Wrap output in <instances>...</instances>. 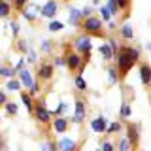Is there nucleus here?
I'll return each mask as SVG.
<instances>
[{
    "instance_id": "33",
    "label": "nucleus",
    "mask_w": 151,
    "mask_h": 151,
    "mask_svg": "<svg viewBox=\"0 0 151 151\" xmlns=\"http://www.w3.org/2000/svg\"><path fill=\"white\" fill-rule=\"evenodd\" d=\"M100 15H102L104 21H110V19H111V12L108 9V6H102L100 8Z\"/></svg>"
},
{
    "instance_id": "34",
    "label": "nucleus",
    "mask_w": 151,
    "mask_h": 151,
    "mask_svg": "<svg viewBox=\"0 0 151 151\" xmlns=\"http://www.w3.org/2000/svg\"><path fill=\"white\" fill-rule=\"evenodd\" d=\"M100 151H115V147H113V144H111V142H106V140H104V144H102Z\"/></svg>"
},
{
    "instance_id": "4",
    "label": "nucleus",
    "mask_w": 151,
    "mask_h": 151,
    "mask_svg": "<svg viewBox=\"0 0 151 151\" xmlns=\"http://www.w3.org/2000/svg\"><path fill=\"white\" fill-rule=\"evenodd\" d=\"M72 49L76 51V53H79V55L83 57L85 63H89V59H91V51H93V47H91V38L85 36V34L79 36V38H76Z\"/></svg>"
},
{
    "instance_id": "15",
    "label": "nucleus",
    "mask_w": 151,
    "mask_h": 151,
    "mask_svg": "<svg viewBox=\"0 0 151 151\" xmlns=\"http://www.w3.org/2000/svg\"><path fill=\"white\" fill-rule=\"evenodd\" d=\"M51 123H53L55 132H59V134H63V132L68 130V121H66L64 117H57V119H53Z\"/></svg>"
},
{
    "instance_id": "16",
    "label": "nucleus",
    "mask_w": 151,
    "mask_h": 151,
    "mask_svg": "<svg viewBox=\"0 0 151 151\" xmlns=\"http://www.w3.org/2000/svg\"><path fill=\"white\" fill-rule=\"evenodd\" d=\"M81 19H83V15H81V9H76V8L70 9V19H68V23H70V25H76V27H78L79 23H81Z\"/></svg>"
},
{
    "instance_id": "17",
    "label": "nucleus",
    "mask_w": 151,
    "mask_h": 151,
    "mask_svg": "<svg viewBox=\"0 0 151 151\" xmlns=\"http://www.w3.org/2000/svg\"><path fill=\"white\" fill-rule=\"evenodd\" d=\"M21 100H23V104L27 106V110H28V113H32V110H34V98H32V94H28V93H23L21 94Z\"/></svg>"
},
{
    "instance_id": "20",
    "label": "nucleus",
    "mask_w": 151,
    "mask_h": 151,
    "mask_svg": "<svg viewBox=\"0 0 151 151\" xmlns=\"http://www.w3.org/2000/svg\"><path fill=\"white\" fill-rule=\"evenodd\" d=\"M9 13H12V4L9 2H0V19H4V17H9Z\"/></svg>"
},
{
    "instance_id": "3",
    "label": "nucleus",
    "mask_w": 151,
    "mask_h": 151,
    "mask_svg": "<svg viewBox=\"0 0 151 151\" xmlns=\"http://www.w3.org/2000/svg\"><path fill=\"white\" fill-rule=\"evenodd\" d=\"M64 60H66V68L72 74H81V70L85 68V64H87L83 60V57L79 53H76L70 45H68V51H66V55H64Z\"/></svg>"
},
{
    "instance_id": "18",
    "label": "nucleus",
    "mask_w": 151,
    "mask_h": 151,
    "mask_svg": "<svg viewBox=\"0 0 151 151\" xmlns=\"http://www.w3.org/2000/svg\"><path fill=\"white\" fill-rule=\"evenodd\" d=\"M108 78H110V85L113 83H117L119 81V74H117V68H115V64H111V66H108Z\"/></svg>"
},
{
    "instance_id": "1",
    "label": "nucleus",
    "mask_w": 151,
    "mask_h": 151,
    "mask_svg": "<svg viewBox=\"0 0 151 151\" xmlns=\"http://www.w3.org/2000/svg\"><path fill=\"white\" fill-rule=\"evenodd\" d=\"M138 59H140L138 49H134L130 45H121V49L115 55V68H117V74H119V79L127 78V74L132 70V66L138 63Z\"/></svg>"
},
{
    "instance_id": "27",
    "label": "nucleus",
    "mask_w": 151,
    "mask_h": 151,
    "mask_svg": "<svg viewBox=\"0 0 151 151\" xmlns=\"http://www.w3.org/2000/svg\"><path fill=\"white\" fill-rule=\"evenodd\" d=\"M6 87H8V91H19V89H21V81L13 78V79H9L6 83Z\"/></svg>"
},
{
    "instance_id": "10",
    "label": "nucleus",
    "mask_w": 151,
    "mask_h": 151,
    "mask_svg": "<svg viewBox=\"0 0 151 151\" xmlns=\"http://www.w3.org/2000/svg\"><path fill=\"white\" fill-rule=\"evenodd\" d=\"M113 4L117 6L119 13L123 15V21L130 17V9H132V0H111Z\"/></svg>"
},
{
    "instance_id": "21",
    "label": "nucleus",
    "mask_w": 151,
    "mask_h": 151,
    "mask_svg": "<svg viewBox=\"0 0 151 151\" xmlns=\"http://www.w3.org/2000/svg\"><path fill=\"white\" fill-rule=\"evenodd\" d=\"M0 76L2 78H8V79H13L15 78V70L12 66H0Z\"/></svg>"
},
{
    "instance_id": "7",
    "label": "nucleus",
    "mask_w": 151,
    "mask_h": 151,
    "mask_svg": "<svg viewBox=\"0 0 151 151\" xmlns=\"http://www.w3.org/2000/svg\"><path fill=\"white\" fill-rule=\"evenodd\" d=\"M76 110H74V115H72V121L78 123V125H81L85 121V117H87V106H85V100L83 98H76Z\"/></svg>"
},
{
    "instance_id": "28",
    "label": "nucleus",
    "mask_w": 151,
    "mask_h": 151,
    "mask_svg": "<svg viewBox=\"0 0 151 151\" xmlns=\"http://www.w3.org/2000/svg\"><path fill=\"white\" fill-rule=\"evenodd\" d=\"M4 108H6V113H8V115H15L17 110H19L15 102H6V104H4Z\"/></svg>"
},
{
    "instance_id": "2",
    "label": "nucleus",
    "mask_w": 151,
    "mask_h": 151,
    "mask_svg": "<svg viewBox=\"0 0 151 151\" xmlns=\"http://www.w3.org/2000/svg\"><path fill=\"white\" fill-rule=\"evenodd\" d=\"M79 28L83 30L85 36H96V38H104L106 32H104V25H102V19H98L96 15H91V17H83L81 23L78 25Z\"/></svg>"
},
{
    "instance_id": "24",
    "label": "nucleus",
    "mask_w": 151,
    "mask_h": 151,
    "mask_svg": "<svg viewBox=\"0 0 151 151\" xmlns=\"http://www.w3.org/2000/svg\"><path fill=\"white\" fill-rule=\"evenodd\" d=\"M100 53H102V57L106 60H111L113 59V53H111V47L108 45V44H104V45H100Z\"/></svg>"
},
{
    "instance_id": "5",
    "label": "nucleus",
    "mask_w": 151,
    "mask_h": 151,
    "mask_svg": "<svg viewBox=\"0 0 151 151\" xmlns=\"http://www.w3.org/2000/svg\"><path fill=\"white\" fill-rule=\"evenodd\" d=\"M53 74H55V66L51 63H40L38 64V70H36V78H38V83H47L53 79Z\"/></svg>"
},
{
    "instance_id": "40",
    "label": "nucleus",
    "mask_w": 151,
    "mask_h": 151,
    "mask_svg": "<svg viewBox=\"0 0 151 151\" xmlns=\"http://www.w3.org/2000/svg\"><path fill=\"white\" fill-rule=\"evenodd\" d=\"M6 102H8V98H6V93H4V91H0V108H2Z\"/></svg>"
},
{
    "instance_id": "44",
    "label": "nucleus",
    "mask_w": 151,
    "mask_h": 151,
    "mask_svg": "<svg viewBox=\"0 0 151 151\" xmlns=\"http://www.w3.org/2000/svg\"><path fill=\"white\" fill-rule=\"evenodd\" d=\"M0 2H4V0H0Z\"/></svg>"
},
{
    "instance_id": "42",
    "label": "nucleus",
    "mask_w": 151,
    "mask_h": 151,
    "mask_svg": "<svg viewBox=\"0 0 151 151\" xmlns=\"http://www.w3.org/2000/svg\"><path fill=\"white\" fill-rule=\"evenodd\" d=\"M147 49H149V51H151V42H149V44H147Z\"/></svg>"
},
{
    "instance_id": "22",
    "label": "nucleus",
    "mask_w": 151,
    "mask_h": 151,
    "mask_svg": "<svg viewBox=\"0 0 151 151\" xmlns=\"http://www.w3.org/2000/svg\"><path fill=\"white\" fill-rule=\"evenodd\" d=\"M59 147H57V144L55 142H51V140H45V142H42V145H40V151H57Z\"/></svg>"
},
{
    "instance_id": "37",
    "label": "nucleus",
    "mask_w": 151,
    "mask_h": 151,
    "mask_svg": "<svg viewBox=\"0 0 151 151\" xmlns=\"http://www.w3.org/2000/svg\"><path fill=\"white\" fill-rule=\"evenodd\" d=\"M64 111H66V104H63V102H60V104H59V108L55 110V113H57L59 117H63V113H64Z\"/></svg>"
},
{
    "instance_id": "29",
    "label": "nucleus",
    "mask_w": 151,
    "mask_h": 151,
    "mask_svg": "<svg viewBox=\"0 0 151 151\" xmlns=\"http://www.w3.org/2000/svg\"><path fill=\"white\" fill-rule=\"evenodd\" d=\"M119 115H121V117H129V115H130V106H129V104H127V102H123V104H121Z\"/></svg>"
},
{
    "instance_id": "36",
    "label": "nucleus",
    "mask_w": 151,
    "mask_h": 151,
    "mask_svg": "<svg viewBox=\"0 0 151 151\" xmlns=\"http://www.w3.org/2000/svg\"><path fill=\"white\" fill-rule=\"evenodd\" d=\"M17 51H21V53H28V49H27V42L25 40H21L17 44Z\"/></svg>"
},
{
    "instance_id": "26",
    "label": "nucleus",
    "mask_w": 151,
    "mask_h": 151,
    "mask_svg": "<svg viewBox=\"0 0 151 151\" xmlns=\"http://www.w3.org/2000/svg\"><path fill=\"white\" fill-rule=\"evenodd\" d=\"M63 28H64V23H63V21H55V19H53V21L49 23V27H47V30L59 32V30H63Z\"/></svg>"
},
{
    "instance_id": "12",
    "label": "nucleus",
    "mask_w": 151,
    "mask_h": 151,
    "mask_svg": "<svg viewBox=\"0 0 151 151\" xmlns=\"http://www.w3.org/2000/svg\"><path fill=\"white\" fill-rule=\"evenodd\" d=\"M140 79H142V83H144V87H149L151 85V66L147 63L140 64Z\"/></svg>"
},
{
    "instance_id": "39",
    "label": "nucleus",
    "mask_w": 151,
    "mask_h": 151,
    "mask_svg": "<svg viewBox=\"0 0 151 151\" xmlns=\"http://www.w3.org/2000/svg\"><path fill=\"white\" fill-rule=\"evenodd\" d=\"M12 32H13V36H17V34H19V23L12 21Z\"/></svg>"
},
{
    "instance_id": "6",
    "label": "nucleus",
    "mask_w": 151,
    "mask_h": 151,
    "mask_svg": "<svg viewBox=\"0 0 151 151\" xmlns=\"http://www.w3.org/2000/svg\"><path fill=\"white\" fill-rule=\"evenodd\" d=\"M32 115L36 117L38 123H42V125H49L51 121V113L47 111V108L44 106V102H34V110H32Z\"/></svg>"
},
{
    "instance_id": "8",
    "label": "nucleus",
    "mask_w": 151,
    "mask_h": 151,
    "mask_svg": "<svg viewBox=\"0 0 151 151\" xmlns=\"http://www.w3.org/2000/svg\"><path fill=\"white\" fill-rule=\"evenodd\" d=\"M57 12H59V2H55V0H47L44 6H42V9H40V15L45 17V19H55Z\"/></svg>"
},
{
    "instance_id": "13",
    "label": "nucleus",
    "mask_w": 151,
    "mask_h": 151,
    "mask_svg": "<svg viewBox=\"0 0 151 151\" xmlns=\"http://www.w3.org/2000/svg\"><path fill=\"white\" fill-rule=\"evenodd\" d=\"M91 129H93L94 132H98V134L106 132V129H108V121H106V117L98 115L96 119H93V121H91Z\"/></svg>"
},
{
    "instance_id": "9",
    "label": "nucleus",
    "mask_w": 151,
    "mask_h": 151,
    "mask_svg": "<svg viewBox=\"0 0 151 151\" xmlns=\"http://www.w3.org/2000/svg\"><path fill=\"white\" fill-rule=\"evenodd\" d=\"M127 140H129V144H130L132 149L138 147V144H140V132H138V127H136L134 123H129V125H127Z\"/></svg>"
},
{
    "instance_id": "35",
    "label": "nucleus",
    "mask_w": 151,
    "mask_h": 151,
    "mask_svg": "<svg viewBox=\"0 0 151 151\" xmlns=\"http://www.w3.org/2000/svg\"><path fill=\"white\" fill-rule=\"evenodd\" d=\"M40 49L44 51V53H49V51H51V42H49V40H44V42H42V47H40Z\"/></svg>"
},
{
    "instance_id": "31",
    "label": "nucleus",
    "mask_w": 151,
    "mask_h": 151,
    "mask_svg": "<svg viewBox=\"0 0 151 151\" xmlns=\"http://www.w3.org/2000/svg\"><path fill=\"white\" fill-rule=\"evenodd\" d=\"M129 147H130L129 140H127V138H121V140H119V144H117V151H127Z\"/></svg>"
},
{
    "instance_id": "14",
    "label": "nucleus",
    "mask_w": 151,
    "mask_h": 151,
    "mask_svg": "<svg viewBox=\"0 0 151 151\" xmlns=\"http://www.w3.org/2000/svg\"><path fill=\"white\" fill-rule=\"evenodd\" d=\"M57 147H59V151H78V144L72 138H60Z\"/></svg>"
},
{
    "instance_id": "32",
    "label": "nucleus",
    "mask_w": 151,
    "mask_h": 151,
    "mask_svg": "<svg viewBox=\"0 0 151 151\" xmlns=\"http://www.w3.org/2000/svg\"><path fill=\"white\" fill-rule=\"evenodd\" d=\"M119 129H121V121H115V123H111V125L106 129V132L108 134H113V132H117Z\"/></svg>"
},
{
    "instance_id": "30",
    "label": "nucleus",
    "mask_w": 151,
    "mask_h": 151,
    "mask_svg": "<svg viewBox=\"0 0 151 151\" xmlns=\"http://www.w3.org/2000/svg\"><path fill=\"white\" fill-rule=\"evenodd\" d=\"M76 87H78L79 91H85V89H87V83H85V79L81 76H76Z\"/></svg>"
},
{
    "instance_id": "19",
    "label": "nucleus",
    "mask_w": 151,
    "mask_h": 151,
    "mask_svg": "<svg viewBox=\"0 0 151 151\" xmlns=\"http://www.w3.org/2000/svg\"><path fill=\"white\" fill-rule=\"evenodd\" d=\"M119 32H121V38H125V40H132V38H134V32H132L130 25H123L119 28Z\"/></svg>"
},
{
    "instance_id": "38",
    "label": "nucleus",
    "mask_w": 151,
    "mask_h": 151,
    "mask_svg": "<svg viewBox=\"0 0 151 151\" xmlns=\"http://www.w3.org/2000/svg\"><path fill=\"white\" fill-rule=\"evenodd\" d=\"M53 66H66V60H64V57H55V64Z\"/></svg>"
},
{
    "instance_id": "11",
    "label": "nucleus",
    "mask_w": 151,
    "mask_h": 151,
    "mask_svg": "<svg viewBox=\"0 0 151 151\" xmlns=\"http://www.w3.org/2000/svg\"><path fill=\"white\" fill-rule=\"evenodd\" d=\"M19 81H21L23 87H27L28 91L32 89V85H34V78H32V74H30V70H27V68H23L21 72H19Z\"/></svg>"
},
{
    "instance_id": "25",
    "label": "nucleus",
    "mask_w": 151,
    "mask_h": 151,
    "mask_svg": "<svg viewBox=\"0 0 151 151\" xmlns=\"http://www.w3.org/2000/svg\"><path fill=\"white\" fill-rule=\"evenodd\" d=\"M36 6H32V9H23V15H25L30 23H36Z\"/></svg>"
},
{
    "instance_id": "41",
    "label": "nucleus",
    "mask_w": 151,
    "mask_h": 151,
    "mask_svg": "<svg viewBox=\"0 0 151 151\" xmlns=\"http://www.w3.org/2000/svg\"><path fill=\"white\" fill-rule=\"evenodd\" d=\"M27 63H36V53L34 51H28V60Z\"/></svg>"
},
{
    "instance_id": "45",
    "label": "nucleus",
    "mask_w": 151,
    "mask_h": 151,
    "mask_svg": "<svg viewBox=\"0 0 151 151\" xmlns=\"http://www.w3.org/2000/svg\"><path fill=\"white\" fill-rule=\"evenodd\" d=\"M96 151H100V149H96Z\"/></svg>"
},
{
    "instance_id": "43",
    "label": "nucleus",
    "mask_w": 151,
    "mask_h": 151,
    "mask_svg": "<svg viewBox=\"0 0 151 151\" xmlns=\"http://www.w3.org/2000/svg\"><path fill=\"white\" fill-rule=\"evenodd\" d=\"M55 2H57V0H55ZM60 2H68V0H60Z\"/></svg>"
},
{
    "instance_id": "23",
    "label": "nucleus",
    "mask_w": 151,
    "mask_h": 151,
    "mask_svg": "<svg viewBox=\"0 0 151 151\" xmlns=\"http://www.w3.org/2000/svg\"><path fill=\"white\" fill-rule=\"evenodd\" d=\"M12 9H15V12H23L25 9V6L28 4V0H12Z\"/></svg>"
}]
</instances>
